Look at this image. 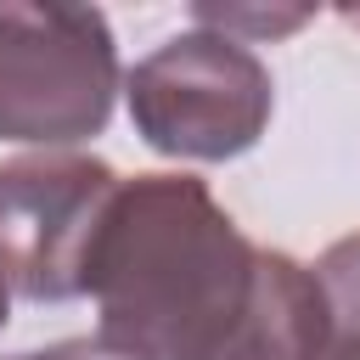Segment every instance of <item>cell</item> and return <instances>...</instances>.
Returning <instances> with one entry per match:
<instances>
[{
    "instance_id": "8992f818",
    "label": "cell",
    "mask_w": 360,
    "mask_h": 360,
    "mask_svg": "<svg viewBox=\"0 0 360 360\" xmlns=\"http://www.w3.org/2000/svg\"><path fill=\"white\" fill-rule=\"evenodd\" d=\"M197 17V28H214V34H225V39H242V34H292V28H304L309 22V11L298 6V11H236V6H197L191 11Z\"/></svg>"
},
{
    "instance_id": "5b68a950",
    "label": "cell",
    "mask_w": 360,
    "mask_h": 360,
    "mask_svg": "<svg viewBox=\"0 0 360 360\" xmlns=\"http://www.w3.org/2000/svg\"><path fill=\"white\" fill-rule=\"evenodd\" d=\"M326 298V338L309 360H360V236H343L315 264Z\"/></svg>"
},
{
    "instance_id": "7a4b0ae2",
    "label": "cell",
    "mask_w": 360,
    "mask_h": 360,
    "mask_svg": "<svg viewBox=\"0 0 360 360\" xmlns=\"http://www.w3.org/2000/svg\"><path fill=\"white\" fill-rule=\"evenodd\" d=\"M107 11L62 0H0V141L73 146L107 129L118 96Z\"/></svg>"
},
{
    "instance_id": "ba28073f",
    "label": "cell",
    "mask_w": 360,
    "mask_h": 360,
    "mask_svg": "<svg viewBox=\"0 0 360 360\" xmlns=\"http://www.w3.org/2000/svg\"><path fill=\"white\" fill-rule=\"evenodd\" d=\"M11 321V287H6V270H0V326Z\"/></svg>"
},
{
    "instance_id": "6da1fadb",
    "label": "cell",
    "mask_w": 360,
    "mask_h": 360,
    "mask_svg": "<svg viewBox=\"0 0 360 360\" xmlns=\"http://www.w3.org/2000/svg\"><path fill=\"white\" fill-rule=\"evenodd\" d=\"M84 292L96 338L129 360H309L326 338L315 270L248 242L197 174L118 186Z\"/></svg>"
},
{
    "instance_id": "3957f363",
    "label": "cell",
    "mask_w": 360,
    "mask_h": 360,
    "mask_svg": "<svg viewBox=\"0 0 360 360\" xmlns=\"http://www.w3.org/2000/svg\"><path fill=\"white\" fill-rule=\"evenodd\" d=\"M129 124L135 135L186 163H225L259 146L276 112L270 68L248 51V39H225L214 28H191L146 51L129 79Z\"/></svg>"
},
{
    "instance_id": "277c9868",
    "label": "cell",
    "mask_w": 360,
    "mask_h": 360,
    "mask_svg": "<svg viewBox=\"0 0 360 360\" xmlns=\"http://www.w3.org/2000/svg\"><path fill=\"white\" fill-rule=\"evenodd\" d=\"M118 169L84 152L0 163V270L28 304H68L90 287V248L118 197Z\"/></svg>"
},
{
    "instance_id": "52a82bcc",
    "label": "cell",
    "mask_w": 360,
    "mask_h": 360,
    "mask_svg": "<svg viewBox=\"0 0 360 360\" xmlns=\"http://www.w3.org/2000/svg\"><path fill=\"white\" fill-rule=\"evenodd\" d=\"M6 360H129V354L112 349V343H101V338H62V343L22 349V354H6Z\"/></svg>"
}]
</instances>
